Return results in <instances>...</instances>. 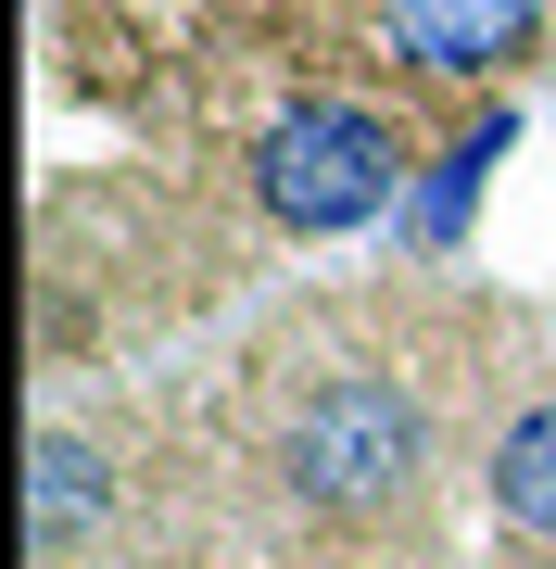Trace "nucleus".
Returning a JSON list of instances; mask_svg holds the SVG:
<instances>
[{
  "label": "nucleus",
  "instance_id": "nucleus-5",
  "mask_svg": "<svg viewBox=\"0 0 556 569\" xmlns=\"http://www.w3.org/2000/svg\"><path fill=\"white\" fill-rule=\"evenodd\" d=\"M494 507H506L518 531H544V545H556V406H532V418L494 443Z\"/></svg>",
  "mask_w": 556,
  "mask_h": 569
},
{
  "label": "nucleus",
  "instance_id": "nucleus-3",
  "mask_svg": "<svg viewBox=\"0 0 556 569\" xmlns=\"http://www.w3.org/2000/svg\"><path fill=\"white\" fill-rule=\"evenodd\" d=\"M544 39V0H392V51L431 77H494Z\"/></svg>",
  "mask_w": 556,
  "mask_h": 569
},
{
  "label": "nucleus",
  "instance_id": "nucleus-6",
  "mask_svg": "<svg viewBox=\"0 0 556 569\" xmlns=\"http://www.w3.org/2000/svg\"><path fill=\"white\" fill-rule=\"evenodd\" d=\"M102 507V456L77 443V430H39V557H63Z\"/></svg>",
  "mask_w": 556,
  "mask_h": 569
},
{
  "label": "nucleus",
  "instance_id": "nucleus-2",
  "mask_svg": "<svg viewBox=\"0 0 556 569\" xmlns=\"http://www.w3.org/2000/svg\"><path fill=\"white\" fill-rule=\"evenodd\" d=\"M392 178H405V140L367 114V102H291L253 152V190H266L279 228L304 241H342V228L392 216Z\"/></svg>",
  "mask_w": 556,
  "mask_h": 569
},
{
  "label": "nucleus",
  "instance_id": "nucleus-4",
  "mask_svg": "<svg viewBox=\"0 0 556 569\" xmlns=\"http://www.w3.org/2000/svg\"><path fill=\"white\" fill-rule=\"evenodd\" d=\"M506 140H518V114H481L468 140L443 152V178H431V203L405 216V241H431V253H443L455 228H468V203H481V178H494V164H506Z\"/></svg>",
  "mask_w": 556,
  "mask_h": 569
},
{
  "label": "nucleus",
  "instance_id": "nucleus-1",
  "mask_svg": "<svg viewBox=\"0 0 556 569\" xmlns=\"http://www.w3.org/2000/svg\"><path fill=\"white\" fill-rule=\"evenodd\" d=\"M417 456H431V418L392 380H367V367H354V380H316L304 406H291V430H279L291 493L330 507V519H367L392 493H417Z\"/></svg>",
  "mask_w": 556,
  "mask_h": 569
}]
</instances>
